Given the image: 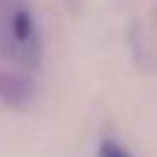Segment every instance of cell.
<instances>
[{
	"label": "cell",
	"mask_w": 157,
	"mask_h": 157,
	"mask_svg": "<svg viewBox=\"0 0 157 157\" xmlns=\"http://www.w3.org/2000/svg\"><path fill=\"white\" fill-rule=\"evenodd\" d=\"M41 61V29L29 0H0V99L23 105Z\"/></svg>",
	"instance_id": "1"
},
{
	"label": "cell",
	"mask_w": 157,
	"mask_h": 157,
	"mask_svg": "<svg viewBox=\"0 0 157 157\" xmlns=\"http://www.w3.org/2000/svg\"><path fill=\"white\" fill-rule=\"evenodd\" d=\"M96 157H134L128 151V148H122L119 143H113V140H105L99 146V151H96Z\"/></svg>",
	"instance_id": "2"
}]
</instances>
